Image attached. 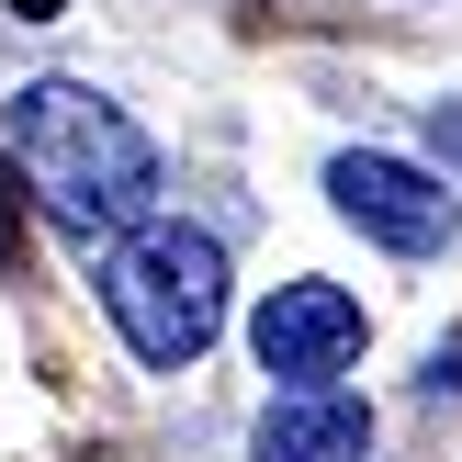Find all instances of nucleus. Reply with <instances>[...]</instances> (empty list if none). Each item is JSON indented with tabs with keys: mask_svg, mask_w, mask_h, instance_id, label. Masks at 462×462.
<instances>
[{
	"mask_svg": "<svg viewBox=\"0 0 462 462\" xmlns=\"http://www.w3.org/2000/svg\"><path fill=\"white\" fill-rule=\"evenodd\" d=\"M12 170L45 192V215L79 226V237H113L158 203V147L102 102L90 79H34L12 102Z\"/></svg>",
	"mask_w": 462,
	"mask_h": 462,
	"instance_id": "nucleus-1",
	"label": "nucleus"
},
{
	"mask_svg": "<svg viewBox=\"0 0 462 462\" xmlns=\"http://www.w3.org/2000/svg\"><path fill=\"white\" fill-rule=\"evenodd\" d=\"M102 305H113V328H125L135 361L180 373V361H203L215 328H226V248L203 237V226H147L135 215V237L113 248V271H102Z\"/></svg>",
	"mask_w": 462,
	"mask_h": 462,
	"instance_id": "nucleus-2",
	"label": "nucleus"
},
{
	"mask_svg": "<svg viewBox=\"0 0 462 462\" xmlns=\"http://www.w3.org/2000/svg\"><path fill=\"white\" fill-rule=\"evenodd\" d=\"M328 192H338V215H350L361 237L406 248V260H429V248H451V237H462V203H451L429 170H406V158H373V147H350V158L328 170Z\"/></svg>",
	"mask_w": 462,
	"mask_h": 462,
	"instance_id": "nucleus-3",
	"label": "nucleus"
},
{
	"mask_svg": "<svg viewBox=\"0 0 462 462\" xmlns=\"http://www.w3.org/2000/svg\"><path fill=\"white\" fill-rule=\"evenodd\" d=\"M248 350H260L271 383H338L361 361V305L338 282H282L260 316H248Z\"/></svg>",
	"mask_w": 462,
	"mask_h": 462,
	"instance_id": "nucleus-4",
	"label": "nucleus"
},
{
	"mask_svg": "<svg viewBox=\"0 0 462 462\" xmlns=\"http://www.w3.org/2000/svg\"><path fill=\"white\" fill-rule=\"evenodd\" d=\"M373 418H361L338 383H282V406L260 418V462H361Z\"/></svg>",
	"mask_w": 462,
	"mask_h": 462,
	"instance_id": "nucleus-5",
	"label": "nucleus"
},
{
	"mask_svg": "<svg viewBox=\"0 0 462 462\" xmlns=\"http://www.w3.org/2000/svg\"><path fill=\"white\" fill-rule=\"evenodd\" d=\"M429 135H440V158L462 170V102H440V113H429Z\"/></svg>",
	"mask_w": 462,
	"mask_h": 462,
	"instance_id": "nucleus-6",
	"label": "nucleus"
},
{
	"mask_svg": "<svg viewBox=\"0 0 462 462\" xmlns=\"http://www.w3.org/2000/svg\"><path fill=\"white\" fill-rule=\"evenodd\" d=\"M12 12H23V23H57V0H12Z\"/></svg>",
	"mask_w": 462,
	"mask_h": 462,
	"instance_id": "nucleus-7",
	"label": "nucleus"
},
{
	"mask_svg": "<svg viewBox=\"0 0 462 462\" xmlns=\"http://www.w3.org/2000/svg\"><path fill=\"white\" fill-rule=\"evenodd\" d=\"M0 248H12V192H0Z\"/></svg>",
	"mask_w": 462,
	"mask_h": 462,
	"instance_id": "nucleus-8",
	"label": "nucleus"
}]
</instances>
